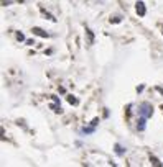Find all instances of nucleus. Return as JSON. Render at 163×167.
<instances>
[{"mask_svg":"<svg viewBox=\"0 0 163 167\" xmlns=\"http://www.w3.org/2000/svg\"><path fill=\"white\" fill-rule=\"evenodd\" d=\"M81 133H82V134L94 133V125H91V126H88V128H82V130H81Z\"/></svg>","mask_w":163,"mask_h":167,"instance_id":"obj_5","label":"nucleus"},{"mask_svg":"<svg viewBox=\"0 0 163 167\" xmlns=\"http://www.w3.org/2000/svg\"><path fill=\"white\" fill-rule=\"evenodd\" d=\"M51 107V110L54 111V113H61V105L58 103V105H50Z\"/></svg>","mask_w":163,"mask_h":167,"instance_id":"obj_7","label":"nucleus"},{"mask_svg":"<svg viewBox=\"0 0 163 167\" xmlns=\"http://www.w3.org/2000/svg\"><path fill=\"white\" fill-rule=\"evenodd\" d=\"M68 102L71 103V105H78V98H74L72 95H69V97H68Z\"/></svg>","mask_w":163,"mask_h":167,"instance_id":"obj_8","label":"nucleus"},{"mask_svg":"<svg viewBox=\"0 0 163 167\" xmlns=\"http://www.w3.org/2000/svg\"><path fill=\"white\" fill-rule=\"evenodd\" d=\"M97 123H99V120H97V118H94V120H92V123H91V125H94V126H97Z\"/></svg>","mask_w":163,"mask_h":167,"instance_id":"obj_12","label":"nucleus"},{"mask_svg":"<svg viewBox=\"0 0 163 167\" xmlns=\"http://www.w3.org/2000/svg\"><path fill=\"white\" fill-rule=\"evenodd\" d=\"M33 33H35V34H38V36H43V38H46V36H48V33H46V31H43L41 28H33Z\"/></svg>","mask_w":163,"mask_h":167,"instance_id":"obj_4","label":"nucleus"},{"mask_svg":"<svg viewBox=\"0 0 163 167\" xmlns=\"http://www.w3.org/2000/svg\"><path fill=\"white\" fill-rule=\"evenodd\" d=\"M138 115L143 118H150L153 115V107L150 103H142V105H138Z\"/></svg>","mask_w":163,"mask_h":167,"instance_id":"obj_1","label":"nucleus"},{"mask_svg":"<svg viewBox=\"0 0 163 167\" xmlns=\"http://www.w3.org/2000/svg\"><path fill=\"white\" fill-rule=\"evenodd\" d=\"M145 121H147V118H143V116L138 118V121H137V130L138 131H143L145 130Z\"/></svg>","mask_w":163,"mask_h":167,"instance_id":"obj_3","label":"nucleus"},{"mask_svg":"<svg viewBox=\"0 0 163 167\" xmlns=\"http://www.w3.org/2000/svg\"><path fill=\"white\" fill-rule=\"evenodd\" d=\"M115 152H117L119 156L125 154V148H124V146H120V144H115Z\"/></svg>","mask_w":163,"mask_h":167,"instance_id":"obj_6","label":"nucleus"},{"mask_svg":"<svg viewBox=\"0 0 163 167\" xmlns=\"http://www.w3.org/2000/svg\"><path fill=\"white\" fill-rule=\"evenodd\" d=\"M135 8H137V13L140 16H145V13H147V8H145V3L143 2H137V7H135Z\"/></svg>","mask_w":163,"mask_h":167,"instance_id":"obj_2","label":"nucleus"},{"mask_svg":"<svg viewBox=\"0 0 163 167\" xmlns=\"http://www.w3.org/2000/svg\"><path fill=\"white\" fill-rule=\"evenodd\" d=\"M152 164H153V166H161V162L158 161L157 157H152Z\"/></svg>","mask_w":163,"mask_h":167,"instance_id":"obj_10","label":"nucleus"},{"mask_svg":"<svg viewBox=\"0 0 163 167\" xmlns=\"http://www.w3.org/2000/svg\"><path fill=\"white\" fill-rule=\"evenodd\" d=\"M86 33H88V38H89V44H92V41H94V36H92V33H91V31H86Z\"/></svg>","mask_w":163,"mask_h":167,"instance_id":"obj_9","label":"nucleus"},{"mask_svg":"<svg viewBox=\"0 0 163 167\" xmlns=\"http://www.w3.org/2000/svg\"><path fill=\"white\" fill-rule=\"evenodd\" d=\"M17 40H18V41H23V40H25V36H23L22 33H17Z\"/></svg>","mask_w":163,"mask_h":167,"instance_id":"obj_11","label":"nucleus"}]
</instances>
